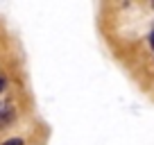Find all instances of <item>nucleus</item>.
<instances>
[{"label": "nucleus", "mask_w": 154, "mask_h": 145, "mask_svg": "<svg viewBox=\"0 0 154 145\" xmlns=\"http://www.w3.org/2000/svg\"><path fill=\"white\" fill-rule=\"evenodd\" d=\"M2 145H23V140L20 138H11V140H5Z\"/></svg>", "instance_id": "obj_1"}, {"label": "nucleus", "mask_w": 154, "mask_h": 145, "mask_svg": "<svg viewBox=\"0 0 154 145\" xmlns=\"http://www.w3.org/2000/svg\"><path fill=\"white\" fill-rule=\"evenodd\" d=\"M2 88H5V79L0 77V91H2Z\"/></svg>", "instance_id": "obj_2"}, {"label": "nucleus", "mask_w": 154, "mask_h": 145, "mask_svg": "<svg viewBox=\"0 0 154 145\" xmlns=\"http://www.w3.org/2000/svg\"><path fill=\"white\" fill-rule=\"evenodd\" d=\"M152 45H154V34H152Z\"/></svg>", "instance_id": "obj_3"}]
</instances>
